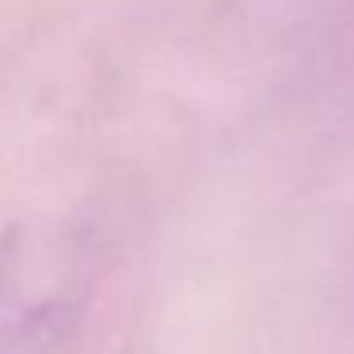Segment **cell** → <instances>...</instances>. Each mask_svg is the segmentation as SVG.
Segmentation results:
<instances>
[{"label":"cell","instance_id":"cell-1","mask_svg":"<svg viewBox=\"0 0 354 354\" xmlns=\"http://www.w3.org/2000/svg\"><path fill=\"white\" fill-rule=\"evenodd\" d=\"M84 305L77 263H57L31 248L0 259V354H57Z\"/></svg>","mask_w":354,"mask_h":354}]
</instances>
